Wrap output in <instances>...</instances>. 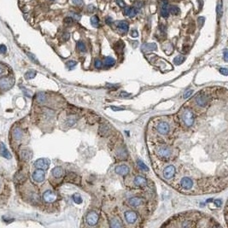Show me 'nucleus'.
I'll return each instance as SVG.
<instances>
[{
    "instance_id": "1",
    "label": "nucleus",
    "mask_w": 228,
    "mask_h": 228,
    "mask_svg": "<svg viewBox=\"0 0 228 228\" xmlns=\"http://www.w3.org/2000/svg\"><path fill=\"white\" fill-rule=\"evenodd\" d=\"M15 83V80L13 78H3L0 80V89L3 91H6L10 89Z\"/></svg>"
},
{
    "instance_id": "2",
    "label": "nucleus",
    "mask_w": 228,
    "mask_h": 228,
    "mask_svg": "<svg viewBox=\"0 0 228 228\" xmlns=\"http://www.w3.org/2000/svg\"><path fill=\"white\" fill-rule=\"evenodd\" d=\"M209 101V96L204 92L200 93L196 98V103L200 107H205L206 105H208Z\"/></svg>"
},
{
    "instance_id": "3",
    "label": "nucleus",
    "mask_w": 228,
    "mask_h": 228,
    "mask_svg": "<svg viewBox=\"0 0 228 228\" xmlns=\"http://www.w3.org/2000/svg\"><path fill=\"white\" fill-rule=\"evenodd\" d=\"M50 160L49 159H46V158H40V159H38L34 163H33V166L39 169H43V170H46L48 169L49 166H50Z\"/></svg>"
},
{
    "instance_id": "4",
    "label": "nucleus",
    "mask_w": 228,
    "mask_h": 228,
    "mask_svg": "<svg viewBox=\"0 0 228 228\" xmlns=\"http://www.w3.org/2000/svg\"><path fill=\"white\" fill-rule=\"evenodd\" d=\"M183 120L187 126H191L194 123V114L190 110H185L183 113Z\"/></svg>"
},
{
    "instance_id": "5",
    "label": "nucleus",
    "mask_w": 228,
    "mask_h": 228,
    "mask_svg": "<svg viewBox=\"0 0 228 228\" xmlns=\"http://www.w3.org/2000/svg\"><path fill=\"white\" fill-rule=\"evenodd\" d=\"M169 4L167 0H161V15L164 18L169 15Z\"/></svg>"
},
{
    "instance_id": "6",
    "label": "nucleus",
    "mask_w": 228,
    "mask_h": 228,
    "mask_svg": "<svg viewBox=\"0 0 228 228\" xmlns=\"http://www.w3.org/2000/svg\"><path fill=\"white\" fill-rule=\"evenodd\" d=\"M45 173L43 169H37L36 171L33 172V179L35 182H38V183H40V182H43L45 180Z\"/></svg>"
},
{
    "instance_id": "7",
    "label": "nucleus",
    "mask_w": 228,
    "mask_h": 228,
    "mask_svg": "<svg viewBox=\"0 0 228 228\" xmlns=\"http://www.w3.org/2000/svg\"><path fill=\"white\" fill-rule=\"evenodd\" d=\"M157 131L159 133H161L162 135H166L167 133H168L169 130H170V126L168 125V123L165 122V121H162L157 125Z\"/></svg>"
},
{
    "instance_id": "8",
    "label": "nucleus",
    "mask_w": 228,
    "mask_h": 228,
    "mask_svg": "<svg viewBox=\"0 0 228 228\" xmlns=\"http://www.w3.org/2000/svg\"><path fill=\"white\" fill-rule=\"evenodd\" d=\"M98 215L94 211L90 212L86 216V221L90 226H95L98 223Z\"/></svg>"
},
{
    "instance_id": "9",
    "label": "nucleus",
    "mask_w": 228,
    "mask_h": 228,
    "mask_svg": "<svg viewBox=\"0 0 228 228\" xmlns=\"http://www.w3.org/2000/svg\"><path fill=\"white\" fill-rule=\"evenodd\" d=\"M43 199L46 203H53L57 199V195L51 191H46L43 194Z\"/></svg>"
},
{
    "instance_id": "10",
    "label": "nucleus",
    "mask_w": 228,
    "mask_h": 228,
    "mask_svg": "<svg viewBox=\"0 0 228 228\" xmlns=\"http://www.w3.org/2000/svg\"><path fill=\"white\" fill-rule=\"evenodd\" d=\"M125 219L129 224L134 223L138 219V215L133 211H126L125 213Z\"/></svg>"
},
{
    "instance_id": "11",
    "label": "nucleus",
    "mask_w": 228,
    "mask_h": 228,
    "mask_svg": "<svg viewBox=\"0 0 228 228\" xmlns=\"http://www.w3.org/2000/svg\"><path fill=\"white\" fill-rule=\"evenodd\" d=\"M180 185H181V186H182L184 189H185V190H189V189H191V188L193 186V181H192L191 179L187 178V177H185V178H183V179H181V181H180Z\"/></svg>"
},
{
    "instance_id": "12",
    "label": "nucleus",
    "mask_w": 228,
    "mask_h": 228,
    "mask_svg": "<svg viewBox=\"0 0 228 228\" xmlns=\"http://www.w3.org/2000/svg\"><path fill=\"white\" fill-rule=\"evenodd\" d=\"M175 173V168L173 166H168L163 170V176L167 179H170Z\"/></svg>"
},
{
    "instance_id": "13",
    "label": "nucleus",
    "mask_w": 228,
    "mask_h": 228,
    "mask_svg": "<svg viewBox=\"0 0 228 228\" xmlns=\"http://www.w3.org/2000/svg\"><path fill=\"white\" fill-rule=\"evenodd\" d=\"M156 49H157V45L155 43H147V44H144L141 46V50L144 52L156 51Z\"/></svg>"
},
{
    "instance_id": "14",
    "label": "nucleus",
    "mask_w": 228,
    "mask_h": 228,
    "mask_svg": "<svg viewBox=\"0 0 228 228\" xmlns=\"http://www.w3.org/2000/svg\"><path fill=\"white\" fill-rule=\"evenodd\" d=\"M20 157L25 161V162H28L31 158H32V152L29 150L27 149H23L21 150L20 152Z\"/></svg>"
},
{
    "instance_id": "15",
    "label": "nucleus",
    "mask_w": 228,
    "mask_h": 228,
    "mask_svg": "<svg viewBox=\"0 0 228 228\" xmlns=\"http://www.w3.org/2000/svg\"><path fill=\"white\" fill-rule=\"evenodd\" d=\"M129 168L126 165H120V166H117L114 168V171L117 174L119 175H126L129 173Z\"/></svg>"
},
{
    "instance_id": "16",
    "label": "nucleus",
    "mask_w": 228,
    "mask_h": 228,
    "mask_svg": "<svg viewBox=\"0 0 228 228\" xmlns=\"http://www.w3.org/2000/svg\"><path fill=\"white\" fill-rule=\"evenodd\" d=\"M0 155L6 159H11V155L3 144V143H0Z\"/></svg>"
},
{
    "instance_id": "17",
    "label": "nucleus",
    "mask_w": 228,
    "mask_h": 228,
    "mask_svg": "<svg viewBox=\"0 0 228 228\" xmlns=\"http://www.w3.org/2000/svg\"><path fill=\"white\" fill-rule=\"evenodd\" d=\"M117 27L119 28V30L122 33H127L129 30V25L126 21H120L119 22H117Z\"/></svg>"
},
{
    "instance_id": "18",
    "label": "nucleus",
    "mask_w": 228,
    "mask_h": 228,
    "mask_svg": "<svg viewBox=\"0 0 228 228\" xmlns=\"http://www.w3.org/2000/svg\"><path fill=\"white\" fill-rule=\"evenodd\" d=\"M124 14L127 16H129L130 18H133L136 15H137V9L135 7H125V10H124Z\"/></svg>"
},
{
    "instance_id": "19",
    "label": "nucleus",
    "mask_w": 228,
    "mask_h": 228,
    "mask_svg": "<svg viewBox=\"0 0 228 228\" xmlns=\"http://www.w3.org/2000/svg\"><path fill=\"white\" fill-rule=\"evenodd\" d=\"M158 154L162 158H168L171 155V151L168 148H161L158 150Z\"/></svg>"
},
{
    "instance_id": "20",
    "label": "nucleus",
    "mask_w": 228,
    "mask_h": 228,
    "mask_svg": "<svg viewBox=\"0 0 228 228\" xmlns=\"http://www.w3.org/2000/svg\"><path fill=\"white\" fill-rule=\"evenodd\" d=\"M129 203L132 207H138L143 203V199L139 197H132L129 199Z\"/></svg>"
},
{
    "instance_id": "21",
    "label": "nucleus",
    "mask_w": 228,
    "mask_h": 228,
    "mask_svg": "<svg viewBox=\"0 0 228 228\" xmlns=\"http://www.w3.org/2000/svg\"><path fill=\"white\" fill-rule=\"evenodd\" d=\"M51 173H52V175H53L55 178L58 179V178H61V177L63 175L64 171H63V169H62L61 167H56V168H54L52 169Z\"/></svg>"
},
{
    "instance_id": "22",
    "label": "nucleus",
    "mask_w": 228,
    "mask_h": 228,
    "mask_svg": "<svg viewBox=\"0 0 228 228\" xmlns=\"http://www.w3.org/2000/svg\"><path fill=\"white\" fill-rule=\"evenodd\" d=\"M13 138L16 140L19 141L22 138V132L19 127H15L13 131Z\"/></svg>"
},
{
    "instance_id": "23",
    "label": "nucleus",
    "mask_w": 228,
    "mask_h": 228,
    "mask_svg": "<svg viewBox=\"0 0 228 228\" xmlns=\"http://www.w3.org/2000/svg\"><path fill=\"white\" fill-rule=\"evenodd\" d=\"M146 183V179L142 177V176H137L135 179H134V185H137V186H142V185H144Z\"/></svg>"
},
{
    "instance_id": "24",
    "label": "nucleus",
    "mask_w": 228,
    "mask_h": 228,
    "mask_svg": "<svg viewBox=\"0 0 228 228\" xmlns=\"http://www.w3.org/2000/svg\"><path fill=\"white\" fill-rule=\"evenodd\" d=\"M110 127L106 125H102L100 127H99V132L101 135H104V136H107L110 134Z\"/></svg>"
},
{
    "instance_id": "25",
    "label": "nucleus",
    "mask_w": 228,
    "mask_h": 228,
    "mask_svg": "<svg viewBox=\"0 0 228 228\" xmlns=\"http://www.w3.org/2000/svg\"><path fill=\"white\" fill-rule=\"evenodd\" d=\"M115 64V60H114L113 57H108L105 58L104 60V65L106 67H112Z\"/></svg>"
},
{
    "instance_id": "26",
    "label": "nucleus",
    "mask_w": 228,
    "mask_h": 228,
    "mask_svg": "<svg viewBox=\"0 0 228 228\" xmlns=\"http://www.w3.org/2000/svg\"><path fill=\"white\" fill-rule=\"evenodd\" d=\"M46 100V96L44 92H39L37 94V101L39 104H43Z\"/></svg>"
},
{
    "instance_id": "27",
    "label": "nucleus",
    "mask_w": 228,
    "mask_h": 228,
    "mask_svg": "<svg viewBox=\"0 0 228 228\" xmlns=\"http://www.w3.org/2000/svg\"><path fill=\"white\" fill-rule=\"evenodd\" d=\"M91 24L94 27H98L99 26V19L97 15H93L91 18Z\"/></svg>"
},
{
    "instance_id": "28",
    "label": "nucleus",
    "mask_w": 228,
    "mask_h": 228,
    "mask_svg": "<svg viewBox=\"0 0 228 228\" xmlns=\"http://www.w3.org/2000/svg\"><path fill=\"white\" fill-rule=\"evenodd\" d=\"M35 76H36V72H35L34 70H29V71H27V72L25 74V78H26L27 80L33 79Z\"/></svg>"
},
{
    "instance_id": "29",
    "label": "nucleus",
    "mask_w": 228,
    "mask_h": 228,
    "mask_svg": "<svg viewBox=\"0 0 228 228\" xmlns=\"http://www.w3.org/2000/svg\"><path fill=\"white\" fill-rule=\"evenodd\" d=\"M185 57L184 56H178L173 59V62L176 65H180L181 63H183L185 62Z\"/></svg>"
},
{
    "instance_id": "30",
    "label": "nucleus",
    "mask_w": 228,
    "mask_h": 228,
    "mask_svg": "<svg viewBox=\"0 0 228 228\" xmlns=\"http://www.w3.org/2000/svg\"><path fill=\"white\" fill-rule=\"evenodd\" d=\"M179 12H180V9L179 7H177V6H170L169 7V13H171L173 15H177L179 14Z\"/></svg>"
},
{
    "instance_id": "31",
    "label": "nucleus",
    "mask_w": 228,
    "mask_h": 228,
    "mask_svg": "<svg viewBox=\"0 0 228 228\" xmlns=\"http://www.w3.org/2000/svg\"><path fill=\"white\" fill-rule=\"evenodd\" d=\"M73 200L74 201L75 203H78V204H80L82 203V197L78 193H75L73 195Z\"/></svg>"
},
{
    "instance_id": "32",
    "label": "nucleus",
    "mask_w": 228,
    "mask_h": 228,
    "mask_svg": "<svg viewBox=\"0 0 228 228\" xmlns=\"http://www.w3.org/2000/svg\"><path fill=\"white\" fill-rule=\"evenodd\" d=\"M110 226H111L112 227H122V224H121V222H120V220H118V219H114V220L111 221Z\"/></svg>"
},
{
    "instance_id": "33",
    "label": "nucleus",
    "mask_w": 228,
    "mask_h": 228,
    "mask_svg": "<svg viewBox=\"0 0 228 228\" xmlns=\"http://www.w3.org/2000/svg\"><path fill=\"white\" fill-rule=\"evenodd\" d=\"M137 163H138V167H139L142 170H144V171H149V168H148V167L143 162V161H141V160H138Z\"/></svg>"
},
{
    "instance_id": "34",
    "label": "nucleus",
    "mask_w": 228,
    "mask_h": 228,
    "mask_svg": "<svg viewBox=\"0 0 228 228\" xmlns=\"http://www.w3.org/2000/svg\"><path fill=\"white\" fill-rule=\"evenodd\" d=\"M77 47H78V49L80 51H82V52L86 51V45H85V44L82 41H80V42L77 43Z\"/></svg>"
},
{
    "instance_id": "35",
    "label": "nucleus",
    "mask_w": 228,
    "mask_h": 228,
    "mask_svg": "<svg viewBox=\"0 0 228 228\" xmlns=\"http://www.w3.org/2000/svg\"><path fill=\"white\" fill-rule=\"evenodd\" d=\"M94 66L96 68H101L102 66H103V62L100 59H95V62H94Z\"/></svg>"
},
{
    "instance_id": "36",
    "label": "nucleus",
    "mask_w": 228,
    "mask_h": 228,
    "mask_svg": "<svg viewBox=\"0 0 228 228\" xmlns=\"http://www.w3.org/2000/svg\"><path fill=\"white\" fill-rule=\"evenodd\" d=\"M76 64H77V62H74V61H68V62H67V67H68L69 69H73V68L76 66Z\"/></svg>"
},
{
    "instance_id": "37",
    "label": "nucleus",
    "mask_w": 228,
    "mask_h": 228,
    "mask_svg": "<svg viewBox=\"0 0 228 228\" xmlns=\"http://www.w3.org/2000/svg\"><path fill=\"white\" fill-rule=\"evenodd\" d=\"M76 122V119L74 118V117H68V120H67V123L69 125V126H73L74 123Z\"/></svg>"
},
{
    "instance_id": "38",
    "label": "nucleus",
    "mask_w": 228,
    "mask_h": 228,
    "mask_svg": "<svg viewBox=\"0 0 228 228\" xmlns=\"http://www.w3.org/2000/svg\"><path fill=\"white\" fill-rule=\"evenodd\" d=\"M192 92H193V90H187V91H185V92H184V94H183V98H184L185 99L188 98L192 94Z\"/></svg>"
},
{
    "instance_id": "39",
    "label": "nucleus",
    "mask_w": 228,
    "mask_h": 228,
    "mask_svg": "<svg viewBox=\"0 0 228 228\" xmlns=\"http://www.w3.org/2000/svg\"><path fill=\"white\" fill-rule=\"evenodd\" d=\"M71 17L73 18V19H74V20H76V21H80V18H81V16H80V15H78L77 13H71Z\"/></svg>"
},
{
    "instance_id": "40",
    "label": "nucleus",
    "mask_w": 228,
    "mask_h": 228,
    "mask_svg": "<svg viewBox=\"0 0 228 228\" xmlns=\"http://www.w3.org/2000/svg\"><path fill=\"white\" fill-rule=\"evenodd\" d=\"M217 13H218V16L221 17L222 15V4L219 3L217 6Z\"/></svg>"
},
{
    "instance_id": "41",
    "label": "nucleus",
    "mask_w": 228,
    "mask_h": 228,
    "mask_svg": "<svg viewBox=\"0 0 228 228\" xmlns=\"http://www.w3.org/2000/svg\"><path fill=\"white\" fill-rule=\"evenodd\" d=\"M115 1H116V3L119 5V7H120V8L126 7V3L123 0H115Z\"/></svg>"
},
{
    "instance_id": "42",
    "label": "nucleus",
    "mask_w": 228,
    "mask_h": 228,
    "mask_svg": "<svg viewBox=\"0 0 228 228\" xmlns=\"http://www.w3.org/2000/svg\"><path fill=\"white\" fill-rule=\"evenodd\" d=\"M6 51H7V48H6V46H5L4 45H0V53H2V54H5Z\"/></svg>"
},
{
    "instance_id": "43",
    "label": "nucleus",
    "mask_w": 228,
    "mask_h": 228,
    "mask_svg": "<svg viewBox=\"0 0 228 228\" xmlns=\"http://www.w3.org/2000/svg\"><path fill=\"white\" fill-rule=\"evenodd\" d=\"M220 73L221 74H222L223 75H227L228 74V71H227V68H221L220 69Z\"/></svg>"
},
{
    "instance_id": "44",
    "label": "nucleus",
    "mask_w": 228,
    "mask_h": 228,
    "mask_svg": "<svg viewBox=\"0 0 228 228\" xmlns=\"http://www.w3.org/2000/svg\"><path fill=\"white\" fill-rule=\"evenodd\" d=\"M73 21H74V19H73L71 16H69V17H67V18H65V19H64V21H65L66 23H68V24L72 23V22H73Z\"/></svg>"
},
{
    "instance_id": "45",
    "label": "nucleus",
    "mask_w": 228,
    "mask_h": 228,
    "mask_svg": "<svg viewBox=\"0 0 228 228\" xmlns=\"http://www.w3.org/2000/svg\"><path fill=\"white\" fill-rule=\"evenodd\" d=\"M72 2L75 4V5H81L83 4V0H72Z\"/></svg>"
},
{
    "instance_id": "46",
    "label": "nucleus",
    "mask_w": 228,
    "mask_h": 228,
    "mask_svg": "<svg viewBox=\"0 0 228 228\" xmlns=\"http://www.w3.org/2000/svg\"><path fill=\"white\" fill-rule=\"evenodd\" d=\"M130 95H131L130 93H127L126 92H121L120 94V97H121V98H126V97H129Z\"/></svg>"
},
{
    "instance_id": "47",
    "label": "nucleus",
    "mask_w": 228,
    "mask_h": 228,
    "mask_svg": "<svg viewBox=\"0 0 228 228\" xmlns=\"http://www.w3.org/2000/svg\"><path fill=\"white\" fill-rule=\"evenodd\" d=\"M105 22L107 23V24H111L112 22H113V19L111 18V17H110V16H108V17H106V19H105Z\"/></svg>"
},
{
    "instance_id": "48",
    "label": "nucleus",
    "mask_w": 228,
    "mask_h": 228,
    "mask_svg": "<svg viewBox=\"0 0 228 228\" xmlns=\"http://www.w3.org/2000/svg\"><path fill=\"white\" fill-rule=\"evenodd\" d=\"M214 203L217 205V207H221L222 205V201L220 200V199H217V200H215Z\"/></svg>"
},
{
    "instance_id": "49",
    "label": "nucleus",
    "mask_w": 228,
    "mask_h": 228,
    "mask_svg": "<svg viewBox=\"0 0 228 228\" xmlns=\"http://www.w3.org/2000/svg\"><path fill=\"white\" fill-rule=\"evenodd\" d=\"M131 35H132V37H134V38L138 37V31H137V30H132V31L131 32Z\"/></svg>"
},
{
    "instance_id": "50",
    "label": "nucleus",
    "mask_w": 228,
    "mask_h": 228,
    "mask_svg": "<svg viewBox=\"0 0 228 228\" xmlns=\"http://www.w3.org/2000/svg\"><path fill=\"white\" fill-rule=\"evenodd\" d=\"M27 55H28V57H30V58H31V59H32L33 62H38V61L36 60V58H35V57H34L33 54H31V53H27Z\"/></svg>"
},
{
    "instance_id": "51",
    "label": "nucleus",
    "mask_w": 228,
    "mask_h": 228,
    "mask_svg": "<svg viewBox=\"0 0 228 228\" xmlns=\"http://www.w3.org/2000/svg\"><path fill=\"white\" fill-rule=\"evenodd\" d=\"M118 85H112V84H108L107 85V87H109V88H114V89H116V88H118Z\"/></svg>"
},
{
    "instance_id": "52",
    "label": "nucleus",
    "mask_w": 228,
    "mask_h": 228,
    "mask_svg": "<svg viewBox=\"0 0 228 228\" xmlns=\"http://www.w3.org/2000/svg\"><path fill=\"white\" fill-rule=\"evenodd\" d=\"M111 109H112L113 110H114V111H119V110H124V109H123V108H117V107H114V106H112V107H111Z\"/></svg>"
},
{
    "instance_id": "53",
    "label": "nucleus",
    "mask_w": 228,
    "mask_h": 228,
    "mask_svg": "<svg viewBox=\"0 0 228 228\" xmlns=\"http://www.w3.org/2000/svg\"><path fill=\"white\" fill-rule=\"evenodd\" d=\"M224 60L226 61V62H227L228 58H227V50L226 49V50H224Z\"/></svg>"
},
{
    "instance_id": "54",
    "label": "nucleus",
    "mask_w": 228,
    "mask_h": 228,
    "mask_svg": "<svg viewBox=\"0 0 228 228\" xmlns=\"http://www.w3.org/2000/svg\"><path fill=\"white\" fill-rule=\"evenodd\" d=\"M142 6H143V3L142 2H138L137 3H136V6L135 7H137V8H142Z\"/></svg>"
},
{
    "instance_id": "55",
    "label": "nucleus",
    "mask_w": 228,
    "mask_h": 228,
    "mask_svg": "<svg viewBox=\"0 0 228 228\" xmlns=\"http://www.w3.org/2000/svg\"><path fill=\"white\" fill-rule=\"evenodd\" d=\"M68 38H69V33H66L63 35V39H64V40H68Z\"/></svg>"
},
{
    "instance_id": "56",
    "label": "nucleus",
    "mask_w": 228,
    "mask_h": 228,
    "mask_svg": "<svg viewBox=\"0 0 228 228\" xmlns=\"http://www.w3.org/2000/svg\"><path fill=\"white\" fill-rule=\"evenodd\" d=\"M88 9H89V10H90V12H91V11H93V10L95 9V8H94L93 5H89V6H88Z\"/></svg>"
},
{
    "instance_id": "57",
    "label": "nucleus",
    "mask_w": 228,
    "mask_h": 228,
    "mask_svg": "<svg viewBox=\"0 0 228 228\" xmlns=\"http://www.w3.org/2000/svg\"><path fill=\"white\" fill-rule=\"evenodd\" d=\"M3 67H2V66H0V74H3Z\"/></svg>"
},
{
    "instance_id": "58",
    "label": "nucleus",
    "mask_w": 228,
    "mask_h": 228,
    "mask_svg": "<svg viewBox=\"0 0 228 228\" xmlns=\"http://www.w3.org/2000/svg\"><path fill=\"white\" fill-rule=\"evenodd\" d=\"M0 186H1V185H0Z\"/></svg>"
}]
</instances>
